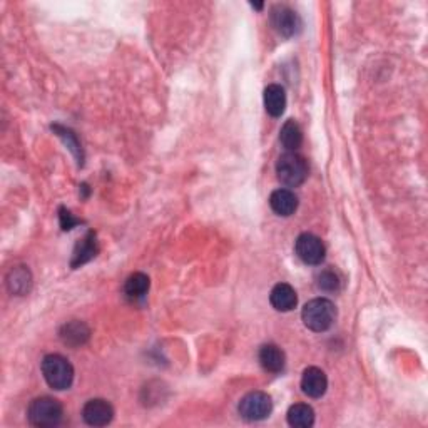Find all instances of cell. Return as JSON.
I'll return each instance as SVG.
<instances>
[{"mask_svg": "<svg viewBox=\"0 0 428 428\" xmlns=\"http://www.w3.org/2000/svg\"><path fill=\"white\" fill-rule=\"evenodd\" d=\"M269 206L278 216L288 218L298 209V198L290 189H276L269 196Z\"/></svg>", "mask_w": 428, "mask_h": 428, "instance_id": "cell-11", "label": "cell"}, {"mask_svg": "<svg viewBox=\"0 0 428 428\" xmlns=\"http://www.w3.org/2000/svg\"><path fill=\"white\" fill-rule=\"evenodd\" d=\"M77 220H74L72 214L67 211L66 208H60V226H62L64 231L72 230V226L77 225Z\"/></svg>", "mask_w": 428, "mask_h": 428, "instance_id": "cell-22", "label": "cell"}, {"mask_svg": "<svg viewBox=\"0 0 428 428\" xmlns=\"http://www.w3.org/2000/svg\"><path fill=\"white\" fill-rule=\"evenodd\" d=\"M328 388V378L325 375V371L316 366H310L303 371L301 376V390L305 395H308L310 398H321L327 393Z\"/></svg>", "mask_w": 428, "mask_h": 428, "instance_id": "cell-9", "label": "cell"}, {"mask_svg": "<svg viewBox=\"0 0 428 428\" xmlns=\"http://www.w3.org/2000/svg\"><path fill=\"white\" fill-rule=\"evenodd\" d=\"M240 415L248 422H259L269 417L273 410L271 397L264 392H251L240 402Z\"/></svg>", "mask_w": 428, "mask_h": 428, "instance_id": "cell-5", "label": "cell"}, {"mask_svg": "<svg viewBox=\"0 0 428 428\" xmlns=\"http://www.w3.org/2000/svg\"><path fill=\"white\" fill-rule=\"evenodd\" d=\"M259 363L269 373H280V371L285 370L286 356L280 347L264 345L259 350Z\"/></svg>", "mask_w": 428, "mask_h": 428, "instance_id": "cell-12", "label": "cell"}, {"mask_svg": "<svg viewBox=\"0 0 428 428\" xmlns=\"http://www.w3.org/2000/svg\"><path fill=\"white\" fill-rule=\"evenodd\" d=\"M264 107L273 118H280L286 107V92L278 84H271L264 89Z\"/></svg>", "mask_w": 428, "mask_h": 428, "instance_id": "cell-13", "label": "cell"}, {"mask_svg": "<svg viewBox=\"0 0 428 428\" xmlns=\"http://www.w3.org/2000/svg\"><path fill=\"white\" fill-rule=\"evenodd\" d=\"M149 278L144 273H134L131 276L125 280L124 285V295L129 301L133 303H137V301H142L146 298L147 291H149Z\"/></svg>", "mask_w": 428, "mask_h": 428, "instance_id": "cell-14", "label": "cell"}, {"mask_svg": "<svg viewBox=\"0 0 428 428\" xmlns=\"http://www.w3.org/2000/svg\"><path fill=\"white\" fill-rule=\"evenodd\" d=\"M318 286L323 291H338L339 290V278L338 274L332 271V269H327V271L320 273L318 276Z\"/></svg>", "mask_w": 428, "mask_h": 428, "instance_id": "cell-21", "label": "cell"}, {"mask_svg": "<svg viewBox=\"0 0 428 428\" xmlns=\"http://www.w3.org/2000/svg\"><path fill=\"white\" fill-rule=\"evenodd\" d=\"M62 405L59 403V400L52 397H40L32 400L29 405V410H27V417L29 422L34 427H55L62 422Z\"/></svg>", "mask_w": 428, "mask_h": 428, "instance_id": "cell-3", "label": "cell"}, {"mask_svg": "<svg viewBox=\"0 0 428 428\" xmlns=\"http://www.w3.org/2000/svg\"><path fill=\"white\" fill-rule=\"evenodd\" d=\"M295 251L301 261L306 264H313V266L315 264L323 263L325 254H327L323 241H321L318 236L311 235V232H303V235L298 236Z\"/></svg>", "mask_w": 428, "mask_h": 428, "instance_id": "cell-6", "label": "cell"}, {"mask_svg": "<svg viewBox=\"0 0 428 428\" xmlns=\"http://www.w3.org/2000/svg\"><path fill=\"white\" fill-rule=\"evenodd\" d=\"M269 301H271L273 308L276 311H291L298 303V296L295 288L288 283H278L269 293Z\"/></svg>", "mask_w": 428, "mask_h": 428, "instance_id": "cell-10", "label": "cell"}, {"mask_svg": "<svg viewBox=\"0 0 428 428\" xmlns=\"http://www.w3.org/2000/svg\"><path fill=\"white\" fill-rule=\"evenodd\" d=\"M288 423L295 428H310L315 423V410L306 403H296L288 410Z\"/></svg>", "mask_w": 428, "mask_h": 428, "instance_id": "cell-16", "label": "cell"}, {"mask_svg": "<svg viewBox=\"0 0 428 428\" xmlns=\"http://www.w3.org/2000/svg\"><path fill=\"white\" fill-rule=\"evenodd\" d=\"M42 375H44L49 387L54 390L71 388L74 381V368L71 361L62 355H57V353L44 356V360H42Z\"/></svg>", "mask_w": 428, "mask_h": 428, "instance_id": "cell-2", "label": "cell"}, {"mask_svg": "<svg viewBox=\"0 0 428 428\" xmlns=\"http://www.w3.org/2000/svg\"><path fill=\"white\" fill-rule=\"evenodd\" d=\"M52 129L55 133H57V136H60L66 141V144L69 146V149L76 154L79 159L82 161V151H81V144H79L76 134H74L71 129H66V128H60V125H52Z\"/></svg>", "mask_w": 428, "mask_h": 428, "instance_id": "cell-20", "label": "cell"}, {"mask_svg": "<svg viewBox=\"0 0 428 428\" xmlns=\"http://www.w3.org/2000/svg\"><path fill=\"white\" fill-rule=\"evenodd\" d=\"M301 318H303L305 327L310 328L311 332H327L337 320V306L327 298H315L305 305Z\"/></svg>", "mask_w": 428, "mask_h": 428, "instance_id": "cell-1", "label": "cell"}, {"mask_svg": "<svg viewBox=\"0 0 428 428\" xmlns=\"http://www.w3.org/2000/svg\"><path fill=\"white\" fill-rule=\"evenodd\" d=\"M7 285H9V288H11V291L16 293V295H24V293L29 291V288H30L29 269H26V268L12 269Z\"/></svg>", "mask_w": 428, "mask_h": 428, "instance_id": "cell-19", "label": "cell"}, {"mask_svg": "<svg viewBox=\"0 0 428 428\" xmlns=\"http://www.w3.org/2000/svg\"><path fill=\"white\" fill-rule=\"evenodd\" d=\"M82 418L91 427H106L113 422L114 408L107 400H89L82 408Z\"/></svg>", "mask_w": 428, "mask_h": 428, "instance_id": "cell-7", "label": "cell"}, {"mask_svg": "<svg viewBox=\"0 0 428 428\" xmlns=\"http://www.w3.org/2000/svg\"><path fill=\"white\" fill-rule=\"evenodd\" d=\"M271 24L274 27V30H276L278 34H281L283 37L295 35L298 29L301 27L298 13L286 6H276L273 9Z\"/></svg>", "mask_w": 428, "mask_h": 428, "instance_id": "cell-8", "label": "cell"}, {"mask_svg": "<svg viewBox=\"0 0 428 428\" xmlns=\"http://www.w3.org/2000/svg\"><path fill=\"white\" fill-rule=\"evenodd\" d=\"M278 179L290 188H298L308 178V164L305 157L296 152H286L276 162Z\"/></svg>", "mask_w": 428, "mask_h": 428, "instance_id": "cell-4", "label": "cell"}, {"mask_svg": "<svg viewBox=\"0 0 428 428\" xmlns=\"http://www.w3.org/2000/svg\"><path fill=\"white\" fill-rule=\"evenodd\" d=\"M89 328H87L82 321H71V323L64 325L62 330H60V338H62V342L71 347L84 345V343L89 339Z\"/></svg>", "mask_w": 428, "mask_h": 428, "instance_id": "cell-15", "label": "cell"}, {"mask_svg": "<svg viewBox=\"0 0 428 428\" xmlns=\"http://www.w3.org/2000/svg\"><path fill=\"white\" fill-rule=\"evenodd\" d=\"M280 141L285 149H288V152H295L301 146V142H303V131H301L300 124L296 120L290 119L283 124L280 131Z\"/></svg>", "mask_w": 428, "mask_h": 428, "instance_id": "cell-17", "label": "cell"}, {"mask_svg": "<svg viewBox=\"0 0 428 428\" xmlns=\"http://www.w3.org/2000/svg\"><path fill=\"white\" fill-rule=\"evenodd\" d=\"M97 253V243H96V235L94 232H87V236L84 238L81 243L76 246L72 256V268L81 266V264L87 263L92 259Z\"/></svg>", "mask_w": 428, "mask_h": 428, "instance_id": "cell-18", "label": "cell"}]
</instances>
